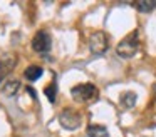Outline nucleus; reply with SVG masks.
<instances>
[{
  "mask_svg": "<svg viewBox=\"0 0 156 137\" xmlns=\"http://www.w3.org/2000/svg\"><path fill=\"white\" fill-rule=\"evenodd\" d=\"M139 50V39H138V32H131L129 35H126L121 42L116 47V53L121 59H131L138 53Z\"/></svg>",
  "mask_w": 156,
  "mask_h": 137,
  "instance_id": "obj_1",
  "label": "nucleus"
},
{
  "mask_svg": "<svg viewBox=\"0 0 156 137\" xmlns=\"http://www.w3.org/2000/svg\"><path fill=\"white\" fill-rule=\"evenodd\" d=\"M71 95L76 102L86 104V102H91V100L98 99L99 90L94 84H79V85H74L71 89Z\"/></svg>",
  "mask_w": 156,
  "mask_h": 137,
  "instance_id": "obj_2",
  "label": "nucleus"
},
{
  "mask_svg": "<svg viewBox=\"0 0 156 137\" xmlns=\"http://www.w3.org/2000/svg\"><path fill=\"white\" fill-rule=\"evenodd\" d=\"M109 47L108 35L104 32H94L89 37V49L94 55H102Z\"/></svg>",
  "mask_w": 156,
  "mask_h": 137,
  "instance_id": "obj_3",
  "label": "nucleus"
},
{
  "mask_svg": "<svg viewBox=\"0 0 156 137\" xmlns=\"http://www.w3.org/2000/svg\"><path fill=\"white\" fill-rule=\"evenodd\" d=\"M57 119H59V122H61V125L67 130H74L81 125V115H79L74 109H64L59 114Z\"/></svg>",
  "mask_w": 156,
  "mask_h": 137,
  "instance_id": "obj_4",
  "label": "nucleus"
},
{
  "mask_svg": "<svg viewBox=\"0 0 156 137\" xmlns=\"http://www.w3.org/2000/svg\"><path fill=\"white\" fill-rule=\"evenodd\" d=\"M51 45H52V39L49 35V32H45V30L37 32L32 39V49L37 53H42V55H45L51 50Z\"/></svg>",
  "mask_w": 156,
  "mask_h": 137,
  "instance_id": "obj_5",
  "label": "nucleus"
},
{
  "mask_svg": "<svg viewBox=\"0 0 156 137\" xmlns=\"http://www.w3.org/2000/svg\"><path fill=\"white\" fill-rule=\"evenodd\" d=\"M15 62H17L15 55H10V53H5V55L0 59V80H4L5 77L14 70Z\"/></svg>",
  "mask_w": 156,
  "mask_h": 137,
  "instance_id": "obj_6",
  "label": "nucleus"
},
{
  "mask_svg": "<svg viewBox=\"0 0 156 137\" xmlns=\"http://www.w3.org/2000/svg\"><path fill=\"white\" fill-rule=\"evenodd\" d=\"M19 89H20V80L19 79H7L2 84V94L5 97H14Z\"/></svg>",
  "mask_w": 156,
  "mask_h": 137,
  "instance_id": "obj_7",
  "label": "nucleus"
},
{
  "mask_svg": "<svg viewBox=\"0 0 156 137\" xmlns=\"http://www.w3.org/2000/svg\"><path fill=\"white\" fill-rule=\"evenodd\" d=\"M136 100H138V95H136L134 92H131V90H126V92H122L121 95H119V104H121V107L126 110L133 109V107L136 105Z\"/></svg>",
  "mask_w": 156,
  "mask_h": 137,
  "instance_id": "obj_8",
  "label": "nucleus"
},
{
  "mask_svg": "<svg viewBox=\"0 0 156 137\" xmlns=\"http://www.w3.org/2000/svg\"><path fill=\"white\" fill-rule=\"evenodd\" d=\"M42 74H44V69L41 65H29L24 72V77L27 80H30V82H35V80H39L42 77Z\"/></svg>",
  "mask_w": 156,
  "mask_h": 137,
  "instance_id": "obj_9",
  "label": "nucleus"
},
{
  "mask_svg": "<svg viewBox=\"0 0 156 137\" xmlns=\"http://www.w3.org/2000/svg\"><path fill=\"white\" fill-rule=\"evenodd\" d=\"M87 135L89 137H109V132L104 125H99V124H94V125L87 127Z\"/></svg>",
  "mask_w": 156,
  "mask_h": 137,
  "instance_id": "obj_10",
  "label": "nucleus"
},
{
  "mask_svg": "<svg viewBox=\"0 0 156 137\" xmlns=\"http://www.w3.org/2000/svg\"><path fill=\"white\" fill-rule=\"evenodd\" d=\"M134 7L139 10L141 13H149L156 9V2L154 0H139V2L134 3Z\"/></svg>",
  "mask_w": 156,
  "mask_h": 137,
  "instance_id": "obj_11",
  "label": "nucleus"
},
{
  "mask_svg": "<svg viewBox=\"0 0 156 137\" xmlns=\"http://www.w3.org/2000/svg\"><path fill=\"white\" fill-rule=\"evenodd\" d=\"M44 94H45V97L49 99V102H51V104L55 102V99H57V82H55V79L44 89Z\"/></svg>",
  "mask_w": 156,
  "mask_h": 137,
  "instance_id": "obj_12",
  "label": "nucleus"
}]
</instances>
